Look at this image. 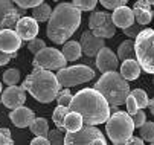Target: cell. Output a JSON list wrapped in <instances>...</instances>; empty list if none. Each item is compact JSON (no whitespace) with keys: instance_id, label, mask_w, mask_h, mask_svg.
<instances>
[{"instance_id":"cell-28","label":"cell","mask_w":154,"mask_h":145,"mask_svg":"<svg viewBox=\"0 0 154 145\" xmlns=\"http://www.w3.org/2000/svg\"><path fill=\"white\" fill-rule=\"evenodd\" d=\"M3 81L5 84H8V87L17 86L20 81V70L18 69H8L6 72H3Z\"/></svg>"},{"instance_id":"cell-44","label":"cell","mask_w":154,"mask_h":145,"mask_svg":"<svg viewBox=\"0 0 154 145\" xmlns=\"http://www.w3.org/2000/svg\"><path fill=\"white\" fill-rule=\"evenodd\" d=\"M3 93V89H2V82H0V95Z\"/></svg>"},{"instance_id":"cell-15","label":"cell","mask_w":154,"mask_h":145,"mask_svg":"<svg viewBox=\"0 0 154 145\" xmlns=\"http://www.w3.org/2000/svg\"><path fill=\"white\" fill-rule=\"evenodd\" d=\"M15 32L21 40L29 43V41L35 40L38 35V22L32 17H26V15L21 17L18 23L15 25Z\"/></svg>"},{"instance_id":"cell-11","label":"cell","mask_w":154,"mask_h":145,"mask_svg":"<svg viewBox=\"0 0 154 145\" xmlns=\"http://www.w3.org/2000/svg\"><path fill=\"white\" fill-rule=\"evenodd\" d=\"M25 9H17L15 5L8 0H0V31L11 29L18 23L21 17H25Z\"/></svg>"},{"instance_id":"cell-5","label":"cell","mask_w":154,"mask_h":145,"mask_svg":"<svg viewBox=\"0 0 154 145\" xmlns=\"http://www.w3.org/2000/svg\"><path fill=\"white\" fill-rule=\"evenodd\" d=\"M133 131L134 122L127 112L112 113L105 124V133L113 145H128V142L133 139Z\"/></svg>"},{"instance_id":"cell-38","label":"cell","mask_w":154,"mask_h":145,"mask_svg":"<svg viewBox=\"0 0 154 145\" xmlns=\"http://www.w3.org/2000/svg\"><path fill=\"white\" fill-rule=\"evenodd\" d=\"M133 118V122H134V128H142L143 127V124L146 122V115H145V112L143 110H139L134 116H131Z\"/></svg>"},{"instance_id":"cell-9","label":"cell","mask_w":154,"mask_h":145,"mask_svg":"<svg viewBox=\"0 0 154 145\" xmlns=\"http://www.w3.org/2000/svg\"><path fill=\"white\" fill-rule=\"evenodd\" d=\"M67 60L64 58L63 52L55 49V48H46L40 54L34 57V69H41V70H61L66 67Z\"/></svg>"},{"instance_id":"cell-17","label":"cell","mask_w":154,"mask_h":145,"mask_svg":"<svg viewBox=\"0 0 154 145\" xmlns=\"http://www.w3.org/2000/svg\"><path fill=\"white\" fill-rule=\"evenodd\" d=\"M9 119L11 122L17 128H26V127H31L32 122L35 119V113L32 109L29 107H20V109H15L9 113Z\"/></svg>"},{"instance_id":"cell-30","label":"cell","mask_w":154,"mask_h":145,"mask_svg":"<svg viewBox=\"0 0 154 145\" xmlns=\"http://www.w3.org/2000/svg\"><path fill=\"white\" fill-rule=\"evenodd\" d=\"M72 99H73V95L70 93L69 89H61V92L57 96V102H58L60 107H67L69 109L70 104H72Z\"/></svg>"},{"instance_id":"cell-23","label":"cell","mask_w":154,"mask_h":145,"mask_svg":"<svg viewBox=\"0 0 154 145\" xmlns=\"http://www.w3.org/2000/svg\"><path fill=\"white\" fill-rule=\"evenodd\" d=\"M82 127H84V121L81 115L75 112H69V115L64 119V130L67 133H75V131H79Z\"/></svg>"},{"instance_id":"cell-1","label":"cell","mask_w":154,"mask_h":145,"mask_svg":"<svg viewBox=\"0 0 154 145\" xmlns=\"http://www.w3.org/2000/svg\"><path fill=\"white\" fill-rule=\"evenodd\" d=\"M70 112L81 115L84 125L96 127L98 124H107V121L112 116L110 104L105 98L95 89H81L78 93L73 95L72 104L69 107Z\"/></svg>"},{"instance_id":"cell-19","label":"cell","mask_w":154,"mask_h":145,"mask_svg":"<svg viewBox=\"0 0 154 145\" xmlns=\"http://www.w3.org/2000/svg\"><path fill=\"white\" fill-rule=\"evenodd\" d=\"M112 18H113L115 26H116V28H121L122 31L127 29V28H130V26H133L134 22H136L133 9H130L128 6H122V8L113 11Z\"/></svg>"},{"instance_id":"cell-27","label":"cell","mask_w":154,"mask_h":145,"mask_svg":"<svg viewBox=\"0 0 154 145\" xmlns=\"http://www.w3.org/2000/svg\"><path fill=\"white\" fill-rule=\"evenodd\" d=\"M130 95L134 98V101L137 102V106H139L140 110L145 109V107H149V98H148V95H146L145 90H142V89H134V90H131Z\"/></svg>"},{"instance_id":"cell-14","label":"cell","mask_w":154,"mask_h":145,"mask_svg":"<svg viewBox=\"0 0 154 145\" xmlns=\"http://www.w3.org/2000/svg\"><path fill=\"white\" fill-rule=\"evenodd\" d=\"M96 67L99 72H116V69L119 67V58L118 54H115L112 49H108L107 46L96 55Z\"/></svg>"},{"instance_id":"cell-18","label":"cell","mask_w":154,"mask_h":145,"mask_svg":"<svg viewBox=\"0 0 154 145\" xmlns=\"http://www.w3.org/2000/svg\"><path fill=\"white\" fill-rule=\"evenodd\" d=\"M133 12H134L136 23H139L140 26H146L148 23H151V20L154 17V11H151L149 0H139V2H136L133 6Z\"/></svg>"},{"instance_id":"cell-31","label":"cell","mask_w":154,"mask_h":145,"mask_svg":"<svg viewBox=\"0 0 154 145\" xmlns=\"http://www.w3.org/2000/svg\"><path fill=\"white\" fill-rule=\"evenodd\" d=\"M72 5L81 12H84V11H93L98 2L96 0H75V2H72Z\"/></svg>"},{"instance_id":"cell-12","label":"cell","mask_w":154,"mask_h":145,"mask_svg":"<svg viewBox=\"0 0 154 145\" xmlns=\"http://www.w3.org/2000/svg\"><path fill=\"white\" fill-rule=\"evenodd\" d=\"M26 101V90L23 89V86H12V87H6L0 96V102L6 107V109H20L23 107Z\"/></svg>"},{"instance_id":"cell-39","label":"cell","mask_w":154,"mask_h":145,"mask_svg":"<svg viewBox=\"0 0 154 145\" xmlns=\"http://www.w3.org/2000/svg\"><path fill=\"white\" fill-rule=\"evenodd\" d=\"M0 145H14L11 131L8 128H0Z\"/></svg>"},{"instance_id":"cell-7","label":"cell","mask_w":154,"mask_h":145,"mask_svg":"<svg viewBox=\"0 0 154 145\" xmlns=\"http://www.w3.org/2000/svg\"><path fill=\"white\" fill-rule=\"evenodd\" d=\"M95 76H96V72L85 64L69 66L57 72V78L61 89H70L78 84H84V82L92 81Z\"/></svg>"},{"instance_id":"cell-26","label":"cell","mask_w":154,"mask_h":145,"mask_svg":"<svg viewBox=\"0 0 154 145\" xmlns=\"http://www.w3.org/2000/svg\"><path fill=\"white\" fill-rule=\"evenodd\" d=\"M69 109L67 107H57L55 110H54V113H52V121H54V124L57 125V128H64V119H66V116L69 115Z\"/></svg>"},{"instance_id":"cell-42","label":"cell","mask_w":154,"mask_h":145,"mask_svg":"<svg viewBox=\"0 0 154 145\" xmlns=\"http://www.w3.org/2000/svg\"><path fill=\"white\" fill-rule=\"evenodd\" d=\"M128 145H145V143H143V140H142L140 137L133 136V139H131V140L128 142Z\"/></svg>"},{"instance_id":"cell-4","label":"cell","mask_w":154,"mask_h":145,"mask_svg":"<svg viewBox=\"0 0 154 145\" xmlns=\"http://www.w3.org/2000/svg\"><path fill=\"white\" fill-rule=\"evenodd\" d=\"M98 90L105 101L110 104V107H119L127 102V98L130 96V84L128 81L124 79L121 72H107L102 73L101 78L96 81L93 87Z\"/></svg>"},{"instance_id":"cell-41","label":"cell","mask_w":154,"mask_h":145,"mask_svg":"<svg viewBox=\"0 0 154 145\" xmlns=\"http://www.w3.org/2000/svg\"><path fill=\"white\" fill-rule=\"evenodd\" d=\"M31 145H51L48 137H34L31 140Z\"/></svg>"},{"instance_id":"cell-25","label":"cell","mask_w":154,"mask_h":145,"mask_svg":"<svg viewBox=\"0 0 154 145\" xmlns=\"http://www.w3.org/2000/svg\"><path fill=\"white\" fill-rule=\"evenodd\" d=\"M52 8L43 2L40 6H37L34 11H32V18H35L37 22H49L51 17H52Z\"/></svg>"},{"instance_id":"cell-34","label":"cell","mask_w":154,"mask_h":145,"mask_svg":"<svg viewBox=\"0 0 154 145\" xmlns=\"http://www.w3.org/2000/svg\"><path fill=\"white\" fill-rule=\"evenodd\" d=\"M101 5L110 11H116L122 6H127V0H101Z\"/></svg>"},{"instance_id":"cell-29","label":"cell","mask_w":154,"mask_h":145,"mask_svg":"<svg viewBox=\"0 0 154 145\" xmlns=\"http://www.w3.org/2000/svg\"><path fill=\"white\" fill-rule=\"evenodd\" d=\"M140 139L146 142H154V122L146 121L140 128Z\"/></svg>"},{"instance_id":"cell-46","label":"cell","mask_w":154,"mask_h":145,"mask_svg":"<svg viewBox=\"0 0 154 145\" xmlns=\"http://www.w3.org/2000/svg\"><path fill=\"white\" fill-rule=\"evenodd\" d=\"M152 84H154V76H152Z\"/></svg>"},{"instance_id":"cell-33","label":"cell","mask_w":154,"mask_h":145,"mask_svg":"<svg viewBox=\"0 0 154 145\" xmlns=\"http://www.w3.org/2000/svg\"><path fill=\"white\" fill-rule=\"evenodd\" d=\"M46 48H48L46 43H45L41 38H35V40H32V41H29V43H28V49H29V52H32L34 55L40 54L43 49H46Z\"/></svg>"},{"instance_id":"cell-13","label":"cell","mask_w":154,"mask_h":145,"mask_svg":"<svg viewBox=\"0 0 154 145\" xmlns=\"http://www.w3.org/2000/svg\"><path fill=\"white\" fill-rule=\"evenodd\" d=\"M81 48H82V54H85L87 57H95L105 48V40L96 37L93 32L85 31L81 35Z\"/></svg>"},{"instance_id":"cell-45","label":"cell","mask_w":154,"mask_h":145,"mask_svg":"<svg viewBox=\"0 0 154 145\" xmlns=\"http://www.w3.org/2000/svg\"><path fill=\"white\" fill-rule=\"evenodd\" d=\"M149 145H154V142H149Z\"/></svg>"},{"instance_id":"cell-8","label":"cell","mask_w":154,"mask_h":145,"mask_svg":"<svg viewBox=\"0 0 154 145\" xmlns=\"http://www.w3.org/2000/svg\"><path fill=\"white\" fill-rule=\"evenodd\" d=\"M89 31L96 37L105 40L116 35V26L113 23L112 14L105 11H95L89 17Z\"/></svg>"},{"instance_id":"cell-22","label":"cell","mask_w":154,"mask_h":145,"mask_svg":"<svg viewBox=\"0 0 154 145\" xmlns=\"http://www.w3.org/2000/svg\"><path fill=\"white\" fill-rule=\"evenodd\" d=\"M118 58L124 61L128 60H136V48H134V41L133 40H125L119 45L118 48Z\"/></svg>"},{"instance_id":"cell-35","label":"cell","mask_w":154,"mask_h":145,"mask_svg":"<svg viewBox=\"0 0 154 145\" xmlns=\"http://www.w3.org/2000/svg\"><path fill=\"white\" fill-rule=\"evenodd\" d=\"M145 28L143 26H140L139 23H134L133 26H130V28H127V29H124V35H127V37H130V38H137L139 37V34L143 31Z\"/></svg>"},{"instance_id":"cell-24","label":"cell","mask_w":154,"mask_h":145,"mask_svg":"<svg viewBox=\"0 0 154 145\" xmlns=\"http://www.w3.org/2000/svg\"><path fill=\"white\" fill-rule=\"evenodd\" d=\"M29 128L35 134V137H48V134L51 131L49 130V122L45 118H35Z\"/></svg>"},{"instance_id":"cell-36","label":"cell","mask_w":154,"mask_h":145,"mask_svg":"<svg viewBox=\"0 0 154 145\" xmlns=\"http://www.w3.org/2000/svg\"><path fill=\"white\" fill-rule=\"evenodd\" d=\"M43 2L41 0H17L15 5L20 8V9H28V8H32L35 9L37 6H40Z\"/></svg>"},{"instance_id":"cell-2","label":"cell","mask_w":154,"mask_h":145,"mask_svg":"<svg viewBox=\"0 0 154 145\" xmlns=\"http://www.w3.org/2000/svg\"><path fill=\"white\" fill-rule=\"evenodd\" d=\"M82 12L76 9L72 3H58L52 12V17L48 22L46 34L55 45H66L67 40L76 32L81 26Z\"/></svg>"},{"instance_id":"cell-40","label":"cell","mask_w":154,"mask_h":145,"mask_svg":"<svg viewBox=\"0 0 154 145\" xmlns=\"http://www.w3.org/2000/svg\"><path fill=\"white\" fill-rule=\"evenodd\" d=\"M17 57V54H5L3 51H0V66L8 64L11 60H14Z\"/></svg>"},{"instance_id":"cell-43","label":"cell","mask_w":154,"mask_h":145,"mask_svg":"<svg viewBox=\"0 0 154 145\" xmlns=\"http://www.w3.org/2000/svg\"><path fill=\"white\" fill-rule=\"evenodd\" d=\"M149 110H151V115L154 116V98L149 101Z\"/></svg>"},{"instance_id":"cell-32","label":"cell","mask_w":154,"mask_h":145,"mask_svg":"<svg viewBox=\"0 0 154 145\" xmlns=\"http://www.w3.org/2000/svg\"><path fill=\"white\" fill-rule=\"evenodd\" d=\"M64 133L60 130V128H55V130H51L49 134H48V139L51 142V145H64Z\"/></svg>"},{"instance_id":"cell-10","label":"cell","mask_w":154,"mask_h":145,"mask_svg":"<svg viewBox=\"0 0 154 145\" xmlns=\"http://www.w3.org/2000/svg\"><path fill=\"white\" fill-rule=\"evenodd\" d=\"M64 145H107V139L96 127L84 125L79 131L66 134Z\"/></svg>"},{"instance_id":"cell-3","label":"cell","mask_w":154,"mask_h":145,"mask_svg":"<svg viewBox=\"0 0 154 145\" xmlns=\"http://www.w3.org/2000/svg\"><path fill=\"white\" fill-rule=\"evenodd\" d=\"M23 89L29 92V95L41 104H49L57 99L61 92V86L57 75L51 70L34 69L23 81Z\"/></svg>"},{"instance_id":"cell-20","label":"cell","mask_w":154,"mask_h":145,"mask_svg":"<svg viewBox=\"0 0 154 145\" xmlns=\"http://www.w3.org/2000/svg\"><path fill=\"white\" fill-rule=\"evenodd\" d=\"M140 72H142V67L137 63V60H128V61H124V63L121 64V75L127 81L137 79Z\"/></svg>"},{"instance_id":"cell-21","label":"cell","mask_w":154,"mask_h":145,"mask_svg":"<svg viewBox=\"0 0 154 145\" xmlns=\"http://www.w3.org/2000/svg\"><path fill=\"white\" fill-rule=\"evenodd\" d=\"M63 55L64 58L67 61H76L79 60V57L82 55V48H81V43H78V41H67L64 46H63Z\"/></svg>"},{"instance_id":"cell-6","label":"cell","mask_w":154,"mask_h":145,"mask_svg":"<svg viewBox=\"0 0 154 145\" xmlns=\"http://www.w3.org/2000/svg\"><path fill=\"white\" fill-rule=\"evenodd\" d=\"M136 60L142 70L154 76V29L145 28L134 40Z\"/></svg>"},{"instance_id":"cell-16","label":"cell","mask_w":154,"mask_h":145,"mask_svg":"<svg viewBox=\"0 0 154 145\" xmlns=\"http://www.w3.org/2000/svg\"><path fill=\"white\" fill-rule=\"evenodd\" d=\"M21 41L23 40L12 29L0 31V51H3L5 54H17L21 48Z\"/></svg>"},{"instance_id":"cell-37","label":"cell","mask_w":154,"mask_h":145,"mask_svg":"<svg viewBox=\"0 0 154 145\" xmlns=\"http://www.w3.org/2000/svg\"><path fill=\"white\" fill-rule=\"evenodd\" d=\"M125 106H127V113H128L130 116H134V115H136V113L140 110V109H139V106H137V102L134 101V98L131 96V95L127 98Z\"/></svg>"}]
</instances>
